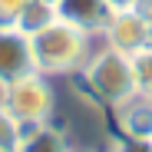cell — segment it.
Segmentation results:
<instances>
[{"mask_svg": "<svg viewBox=\"0 0 152 152\" xmlns=\"http://www.w3.org/2000/svg\"><path fill=\"white\" fill-rule=\"evenodd\" d=\"M30 43H33V66H37V73L50 76V80H69L89 60L93 46H96V37L56 17L50 27L33 33Z\"/></svg>", "mask_w": 152, "mask_h": 152, "instance_id": "1", "label": "cell"}, {"mask_svg": "<svg viewBox=\"0 0 152 152\" xmlns=\"http://www.w3.org/2000/svg\"><path fill=\"white\" fill-rule=\"evenodd\" d=\"M76 76L83 83V93L96 106H106V109H116L119 103H126L129 96L139 93L132 56H126V53H119V50L99 43V40H96L89 60L83 63V69Z\"/></svg>", "mask_w": 152, "mask_h": 152, "instance_id": "2", "label": "cell"}, {"mask_svg": "<svg viewBox=\"0 0 152 152\" xmlns=\"http://www.w3.org/2000/svg\"><path fill=\"white\" fill-rule=\"evenodd\" d=\"M0 103L10 109V116L23 129H30V126H43L56 119L60 96H56V83L33 69L7 86H0Z\"/></svg>", "mask_w": 152, "mask_h": 152, "instance_id": "3", "label": "cell"}, {"mask_svg": "<svg viewBox=\"0 0 152 152\" xmlns=\"http://www.w3.org/2000/svg\"><path fill=\"white\" fill-rule=\"evenodd\" d=\"M99 43L119 50L126 56H136L139 50L152 46V37H149V27H145V20L139 17L136 7H116L106 20L103 33H99Z\"/></svg>", "mask_w": 152, "mask_h": 152, "instance_id": "4", "label": "cell"}, {"mask_svg": "<svg viewBox=\"0 0 152 152\" xmlns=\"http://www.w3.org/2000/svg\"><path fill=\"white\" fill-rule=\"evenodd\" d=\"M33 43L20 27H0V86L33 73Z\"/></svg>", "mask_w": 152, "mask_h": 152, "instance_id": "5", "label": "cell"}, {"mask_svg": "<svg viewBox=\"0 0 152 152\" xmlns=\"http://www.w3.org/2000/svg\"><path fill=\"white\" fill-rule=\"evenodd\" d=\"M113 113L116 122V132L119 139H129V142H152V96H129L126 103H119Z\"/></svg>", "mask_w": 152, "mask_h": 152, "instance_id": "6", "label": "cell"}, {"mask_svg": "<svg viewBox=\"0 0 152 152\" xmlns=\"http://www.w3.org/2000/svg\"><path fill=\"white\" fill-rule=\"evenodd\" d=\"M56 13H60V20L73 23V27H80V30H86L99 40L113 7L106 0H56Z\"/></svg>", "mask_w": 152, "mask_h": 152, "instance_id": "7", "label": "cell"}, {"mask_svg": "<svg viewBox=\"0 0 152 152\" xmlns=\"http://www.w3.org/2000/svg\"><path fill=\"white\" fill-rule=\"evenodd\" d=\"M17 152H76V149H73V142H69L66 126H60V122L53 119V122L23 129V139H20Z\"/></svg>", "mask_w": 152, "mask_h": 152, "instance_id": "8", "label": "cell"}, {"mask_svg": "<svg viewBox=\"0 0 152 152\" xmlns=\"http://www.w3.org/2000/svg\"><path fill=\"white\" fill-rule=\"evenodd\" d=\"M56 17H60V13H56L53 4H46V0H27V7H23L17 27L27 33V37H33V33H40L43 27H50Z\"/></svg>", "mask_w": 152, "mask_h": 152, "instance_id": "9", "label": "cell"}, {"mask_svg": "<svg viewBox=\"0 0 152 152\" xmlns=\"http://www.w3.org/2000/svg\"><path fill=\"white\" fill-rule=\"evenodd\" d=\"M20 139H23V126L10 116V109L4 103H0V152H17Z\"/></svg>", "mask_w": 152, "mask_h": 152, "instance_id": "10", "label": "cell"}, {"mask_svg": "<svg viewBox=\"0 0 152 152\" xmlns=\"http://www.w3.org/2000/svg\"><path fill=\"white\" fill-rule=\"evenodd\" d=\"M132 66H136V86L142 96H152V46L139 50L132 56Z\"/></svg>", "mask_w": 152, "mask_h": 152, "instance_id": "11", "label": "cell"}, {"mask_svg": "<svg viewBox=\"0 0 152 152\" xmlns=\"http://www.w3.org/2000/svg\"><path fill=\"white\" fill-rule=\"evenodd\" d=\"M27 0H0V27H17Z\"/></svg>", "mask_w": 152, "mask_h": 152, "instance_id": "12", "label": "cell"}, {"mask_svg": "<svg viewBox=\"0 0 152 152\" xmlns=\"http://www.w3.org/2000/svg\"><path fill=\"white\" fill-rule=\"evenodd\" d=\"M113 152H152V142H129V139H113Z\"/></svg>", "mask_w": 152, "mask_h": 152, "instance_id": "13", "label": "cell"}, {"mask_svg": "<svg viewBox=\"0 0 152 152\" xmlns=\"http://www.w3.org/2000/svg\"><path fill=\"white\" fill-rule=\"evenodd\" d=\"M132 7H136V10H139V17L145 20V27H149V37H152V0H136Z\"/></svg>", "mask_w": 152, "mask_h": 152, "instance_id": "14", "label": "cell"}, {"mask_svg": "<svg viewBox=\"0 0 152 152\" xmlns=\"http://www.w3.org/2000/svg\"><path fill=\"white\" fill-rule=\"evenodd\" d=\"M106 4H109V7L116 10V7H132V4H136V0H106Z\"/></svg>", "mask_w": 152, "mask_h": 152, "instance_id": "15", "label": "cell"}, {"mask_svg": "<svg viewBox=\"0 0 152 152\" xmlns=\"http://www.w3.org/2000/svg\"><path fill=\"white\" fill-rule=\"evenodd\" d=\"M46 4H53V7H56V0H46Z\"/></svg>", "mask_w": 152, "mask_h": 152, "instance_id": "16", "label": "cell"}, {"mask_svg": "<svg viewBox=\"0 0 152 152\" xmlns=\"http://www.w3.org/2000/svg\"><path fill=\"white\" fill-rule=\"evenodd\" d=\"M76 152H80V149H76ZM83 152H93V149H83Z\"/></svg>", "mask_w": 152, "mask_h": 152, "instance_id": "17", "label": "cell"}, {"mask_svg": "<svg viewBox=\"0 0 152 152\" xmlns=\"http://www.w3.org/2000/svg\"><path fill=\"white\" fill-rule=\"evenodd\" d=\"M109 152H113V149H109Z\"/></svg>", "mask_w": 152, "mask_h": 152, "instance_id": "18", "label": "cell"}]
</instances>
